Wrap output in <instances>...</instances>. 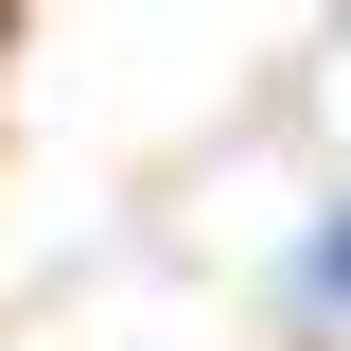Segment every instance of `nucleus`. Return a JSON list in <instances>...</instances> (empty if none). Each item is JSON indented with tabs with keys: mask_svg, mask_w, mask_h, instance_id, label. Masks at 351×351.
Masks as SVG:
<instances>
[{
	"mask_svg": "<svg viewBox=\"0 0 351 351\" xmlns=\"http://www.w3.org/2000/svg\"><path fill=\"white\" fill-rule=\"evenodd\" d=\"M334 316H351V211L299 246V334H334Z\"/></svg>",
	"mask_w": 351,
	"mask_h": 351,
	"instance_id": "1",
	"label": "nucleus"
}]
</instances>
